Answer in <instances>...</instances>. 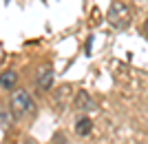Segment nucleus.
Returning a JSON list of instances; mask_svg holds the SVG:
<instances>
[{
  "label": "nucleus",
  "instance_id": "obj_9",
  "mask_svg": "<svg viewBox=\"0 0 148 144\" xmlns=\"http://www.w3.org/2000/svg\"><path fill=\"white\" fill-rule=\"evenodd\" d=\"M53 144H64V140H56V142H53Z\"/></svg>",
  "mask_w": 148,
  "mask_h": 144
},
{
  "label": "nucleus",
  "instance_id": "obj_7",
  "mask_svg": "<svg viewBox=\"0 0 148 144\" xmlns=\"http://www.w3.org/2000/svg\"><path fill=\"white\" fill-rule=\"evenodd\" d=\"M0 115H2V131H7V126H9V115H7V109L5 107H2Z\"/></svg>",
  "mask_w": 148,
  "mask_h": 144
},
{
  "label": "nucleus",
  "instance_id": "obj_10",
  "mask_svg": "<svg viewBox=\"0 0 148 144\" xmlns=\"http://www.w3.org/2000/svg\"><path fill=\"white\" fill-rule=\"evenodd\" d=\"M5 2H9V0H5Z\"/></svg>",
  "mask_w": 148,
  "mask_h": 144
},
{
  "label": "nucleus",
  "instance_id": "obj_1",
  "mask_svg": "<svg viewBox=\"0 0 148 144\" xmlns=\"http://www.w3.org/2000/svg\"><path fill=\"white\" fill-rule=\"evenodd\" d=\"M11 109L18 118H27V115H31L36 111V102H33V98L27 93L25 89H16L11 95Z\"/></svg>",
  "mask_w": 148,
  "mask_h": 144
},
{
  "label": "nucleus",
  "instance_id": "obj_6",
  "mask_svg": "<svg viewBox=\"0 0 148 144\" xmlns=\"http://www.w3.org/2000/svg\"><path fill=\"white\" fill-rule=\"evenodd\" d=\"M91 129H93V122L88 118H80L77 124H75V133H77V135H88Z\"/></svg>",
  "mask_w": 148,
  "mask_h": 144
},
{
  "label": "nucleus",
  "instance_id": "obj_2",
  "mask_svg": "<svg viewBox=\"0 0 148 144\" xmlns=\"http://www.w3.org/2000/svg\"><path fill=\"white\" fill-rule=\"evenodd\" d=\"M130 18H133V13H130L128 5H124V2H113L111 5V9H108V22L115 29H126L130 25Z\"/></svg>",
  "mask_w": 148,
  "mask_h": 144
},
{
  "label": "nucleus",
  "instance_id": "obj_3",
  "mask_svg": "<svg viewBox=\"0 0 148 144\" xmlns=\"http://www.w3.org/2000/svg\"><path fill=\"white\" fill-rule=\"evenodd\" d=\"M53 78H56V73H53V69L51 67H40L36 73V84L38 89H42V91H49L51 84H53Z\"/></svg>",
  "mask_w": 148,
  "mask_h": 144
},
{
  "label": "nucleus",
  "instance_id": "obj_5",
  "mask_svg": "<svg viewBox=\"0 0 148 144\" xmlns=\"http://www.w3.org/2000/svg\"><path fill=\"white\" fill-rule=\"evenodd\" d=\"M16 80H18L16 71H2V75H0V89H2V91L13 89L16 87Z\"/></svg>",
  "mask_w": 148,
  "mask_h": 144
},
{
  "label": "nucleus",
  "instance_id": "obj_4",
  "mask_svg": "<svg viewBox=\"0 0 148 144\" xmlns=\"http://www.w3.org/2000/svg\"><path fill=\"white\" fill-rule=\"evenodd\" d=\"M75 104H77V109H82V111H95V109H97L95 100H93L86 91H80V93L75 95Z\"/></svg>",
  "mask_w": 148,
  "mask_h": 144
},
{
  "label": "nucleus",
  "instance_id": "obj_8",
  "mask_svg": "<svg viewBox=\"0 0 148 144\" xmlns=\"http://www.w3.org/2000/svg\"><path fill=\"white\" fill-rule=\"evenodd\" d=\"M144 31L148 33V18H146V22H144Z\"/></svg>",
  "mask_w": 148,
  "mask_h": 144
}]
</instances>
